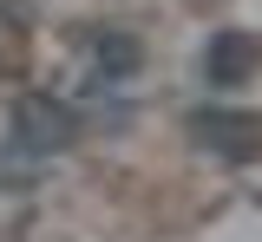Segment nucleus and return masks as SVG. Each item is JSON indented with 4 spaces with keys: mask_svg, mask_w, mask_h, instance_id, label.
<instances>
[{
    "mask_svg": "<svg viewBox=\"0 0 262 242\" xmlns=\"http://www.w3.org/2000/svg\"><path fill=\"white\" fill-rule=\"evenodd\" d=\"M98 66H105V72H131V66H138V46L118 39V33H105V39H98Z\"/></svg>",
    "mask_w": 262,
    "mask_h": 242,
    "instance_id": "20e7f679",
    "label": "nucleus"
},
{
    "mask_svg": "<svg viewBox=\"0 0 262 242\" xmlns=\"http://www.w3.org/2000/svg\"><path fill=\"white\" fill-rule=\"evenodd\" d=\"M196 131H203V144H210L216 157H249V151H256V125L236 118V111H203Z\"/></svg>",
    "mask_w": 262,
    "mask_h": 242,
    "instance_id": "f257e3e1",
    "label": "nucleus"
},
{
    "mask_svg": "<svg viewBox=\"0 0 262 242\" xmlns=\"http://www.w3.org/2000/svg\"><path fill=\"white\" fill-rule=\"evenodd\" d=\"M249 59H256V53H249V39H243V33H223L216 46H210V59H203V66H210L216 85H229V79H243V72H249Z\"/></svg>",
    "mask_w": 262,
    "mask_h": 242,
    "instance_id": "7ed1b4c3",
    "label": "nucleus"
},
{
    "mask_svg": "<svg viewBox=\"0 0 262 242\" xmlns=\"http://www.w3.org/2000/svg\"><path fill=\"white\" fill-rule=\"evenodd\" d=\"M13 125H20V138H27L33 151H59V144H66V131H72V125H66V111H53L46 99H27Z\"/></svg>",
    "mask_w": 262,
    "mask_h": 242,
    "instance_id": "f03ea898",
    "label": "nucleus"
}]
</instances>
